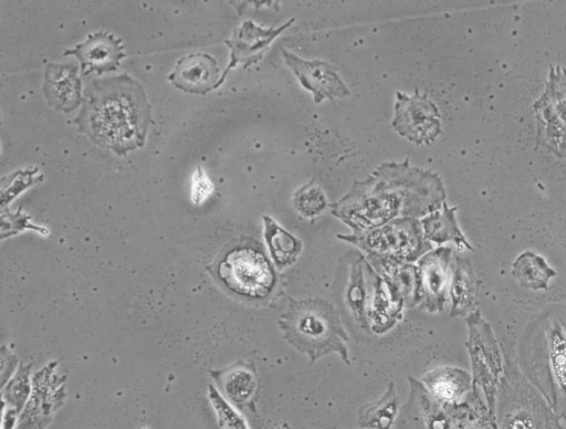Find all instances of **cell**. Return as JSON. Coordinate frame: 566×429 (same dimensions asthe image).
Masks as SVG:
<instances>
[{"mask_svg": "<svg viewBox=\"0 0 566 429\" xmlns=\"http://www.w3.org/2000/svg\"><path fill=\"white\" fill-rule=\"evenodd\" d=\"M527 356L535 383L566 420V310L548 313L539 322Z\"/></svg>", "mask_w": 566, "mask_h": 429, "instance_id": "277c9868", "label": "cell"}, {"mask_svg": "<svg viewBox=\"0 0 566 429\" xmlns=\"http://www.w3.org/2000/svg\"><path fill=\"white\" fill-rule=\"evenodd\" d=\"M294 20V18H291L279 28H261L250 20L244 21L232 40L227 41V44L231 48V62L219 80L217 87L222 83L227 73L238 63H243L244 66H249L258 62L273 40L289 28Z\"/></svg>", "mask_w": 566, "mask_h": 429, "instance_id": "9a60e30c", "label": "cell"}, {"mask_svg": "<svg viewBox=\"0 0 566 429\" xmlns=\"http://www.w3.org/2000/svg\"><path fill=\"white\" fill-rule=\"evenodd\" d=\"M512 273L523 285L532 289L546 287L548 279L554 275L543 258L530 251L516 259Z\"/></svg>", "mask_w": 566, "mask_h": 429, "instance_id": "484cf974", "label": "cell"}, {"mask_svg": "<svg viewBox=\"0 0 566 429\" xmlns=\"http://www.w3.org/2000/svg\"><path fill=\"white\" fill-rule=\"evenodd\" d=\"M293 207L301 216L314 218L326 209L327 200L318 186L308 182L295 191Z\"/></svg>", "mask_w": 566, "mask_h": 429, "instance_id": "f1b7e54d", "label": "cell"}, {"mask_svg": "<svg viewBox=\"0 0 566 429\" xmlns=\"http://www.w3.org/2000/svg\"><path fill=\"white\" fill-rule=\"evenodd\" d=\"M451 255L450 248L441 247L430 250L417 261L419 310L429 313L443 311L449 287Z\"/></svg>", "mask_w": 566, "mask_h": 429, "instance_id": "8fae6325", "label": "cell"}, {"mask_svg": "<svg viewBox=\"0 0 566 429\" xmlns=\"http://www.w3.org/2000/svg\"><path fill=\"white\" fill-rule=\"evenodd\" d=\"M55 367L56 362H52L33 376L32 391L15 429H44L63 404L64 378L54 374Z\"/></svg>", "mask_w": 566, "mask_h": 429, "instance_id": "30bf717a", "label": "cell"}, {"mask_svg": "<svg viewBox=\"0 0 566 429\" xmlns=\"http://www.w3.org/2000/svg\"><path fill=\"white\" fill-rule=\"evenodd\" d=\"M262 220L264 242L275 269L282 271L292 266L303 251V242L272 217L265 214Z\"/></svg>", "mask_w": 566, "mask_h": 429, "instance_id": "7402d4cb", "label": "cell"}, {"mask_svg": "<svg viewBox=\"0 0 566 429\" xmlns=\"http://www.w3.org/2000/svg\"><path fill=\"white\" fill-rule=\"evenodd\" d=\"M43 91L56 109L69 112L77 107L81 103V82L76 76V67L49 64Z\"/></svg>", "mask_w": 566, "mask_h": 429, "instance_id": "ffe728a7", "label": "cell"}, {"mask_svg": "<svg viewBox=\"0 0 566 429\" xmlns=\"http://www.w3.org/2000/svg\"><path fill=\"white\" fill-rule=\"evenodd\" d=\"M455 210V207L449 208L444 201L441 210L438 209L420 219L423 236L429 242L442 244L453 241L459 247L470 248L457 224Z\"/></svg>", "mask_w": 566, "mask_h": 429, "instance_id": "cb8c5ba5", "label": "cell"}, {"mask_svg": "<svg viewBox=\"0 0 566 429\" xmlns=\"http://www.w3.org/2000/svg\"><path fill=\"white\" fill-rule=\"evenodd\" d=\"M410 387L408 400L401 409L399 429H468L451 415L449 402L433 398L422 383L408 376ZM469 429H480L475 426Z\"/></svg>", "mask_w": 566, "mask_h": 429, "instance_id": "9c48e42d", "label": "cell"}, {"mask_svg": "<svg viewBox=\"0 0 566 429\" xmlns=\"http://www.w3.org/2000/svg\"><path fill=\"white\" fill-rule=\"evenodd\" d=\"M282 55L286 65L293 71L301 85L313 94L315 103L335 97L350 95L349 88L340 79L336 69L321 60H304L282 49Z\"/></svg>", "mask_w": 566, "mask_h": 429, "instance_id": "7c38bea8", "label": "cell"}, {"mask_svg": "<svg viewBox=\"0 0 566 429\" xmlns=\"http://www.w3.org/2000/svg\"><path fill=\"white\" fill-rule=\"evenodd\" d=\"M537 145L566 158V69L551 66L545 92L534 105Z\"/></svg>", "mask_w": 566, "mask_h": 429, "instance_id": "52a82bcc", "label": "cell"}, {"mask_svg": "<svg viewBox=\"0 0 566 429\" xmlns=\"http://www.w3.org/2000/svg\"><path fill=\"white\" fill-rule=\"evenodd\" d=\"M369 262L360 252L350 257L348 282L345 292V302L359 328L369 331L367 321V300L369 292L368 283Z\"/></svg>", "mask_w": 566, "mask_h": 429, "instance_id": "44dd1931", "label": "cell"}, {"mask_svg": "<svg viewBox=\"0 0 566 429\" xmlns=\"http://www.w3.org/2000/svg\"><path fill=\"white\" fill-rule=\"evenodd\" d=\"M446 191L439 176L403 163H384L331 205V212L353 232L386 224L401 217H426L440 209Z\"/></svg>", "mask_w": 566, "mask_h": 429, "instance_id": "6da1fadb", "label": "cell"}, {"mask_svg": "<svg viewBox=\"0 0 566 429\" xmlns=\"http://www.w3.org/2000/svg\"><path fill=\"white\" fill-rule=\"evenodd\" d=\"M208 399L222 429H250L245 418L212 384L208 385Z\"/></svg>", "mask_w": 566, "mask_h": 429, "instance_id": "83f0119b", "label": "cell"}, {"mask_svg": "<svg viewBox=\"0 0 566 429\" xmlns=\"http://www.w3.org/2000/svg\"><path fill=\"white\" fill-rule=\"evenodd\" d=\"M73 122L97 145L125 156L144 145L150 106L142 85L127 74L94 80Z\"/></svg>", "mask_w": 566, "mask_h": 429, "instance_id": "7a4b0ae2", "label": "cell"}, {"mask_svg": "<svg viewBox=\"0 0 566 429\" xmlns=\"http://www.w3.org/2000/svg\"><path fill=\"white\" fill-rule=\"evenodd\" d=\"M337 238L360 249L366 258L412 263L432 249L424 238L420 220L401 217L380 227Z\"/></svg>", "mask_w": 566, "mask_h": 429, "instance_id": "8992f818", "label": "cell"}, {"mask_svg": "<svg viewBox=\"0 0 566 429\" xmlns=\"http://www.w3.org/2000/svg\"><path fill=\"white\" fill-rule=\"evenodd\" d=\"M400 409V398L394 381H389L385 393L358 409V425L364 429H390Z\"/></svg>", "mask_w": 566, "mask_h": 429, "instance_id": "603a6c76", "label": "cell"}, {"mask_svg": "<svg viewBox=\"0 0 566 429\" xmlns=\"http://www.w3.org/2000/svg\"><path fill=\"white\" fill-rule=\"evenodd\" d=\"M499 429H565L555 415L535 400H514L501 405Z\"/></svg>", "mask_w": 566, "mask_h": 429, "instance_id": "d6986e66", "label": "cell"}, {"mask_svg": "<svg viewBox=\"0 0 566 429\" xmlns=\"http://www.w3.org/2000/svg\"><path fill=\"white\" fill-rule=\"evenodd\" d=\"M219 67L213 56L207 53H190L178 60L168 75L171 84L184 91L206 94L217 87Z\"/></svg>", "mask_w": 566, "mask_h": 429, "instance_id": "2e32d148", "label": "cell"}, {"mask_svg": "<svg viewBox=\"0 0 566 429\" xmlns=\"http://www.w3.org/2000/svg\"><path fill=\"white\" fill-rule=\"evenodd\" d=\"M31 366V364L28 366L20 364L14 375L2 386V407L18 415L22 412L32 391Z\"/></svg>", "mask_w": 566, "mask_h": 429, "instance_id": "4316f807", "label": "cell"}, {"mask_svg": "<svg viewBox=\"0 0 566 429\" xmlns=\"http://www.w3.org/2000/svg\"><path fill=\"white\" fill-rule=\"evenodd\" d=\"M210 375L220 393L235 408L256 415L260 378L253 363L239 359L227 367L211 369Z\"/></svg>", "mask_w": 566, "mask_h": 429, "instance_id": "4fadbf2b", "label": "cell"}, {"mask_svg": "<svg viewBox=\"0 0 566 429\" xmlns=\"http://www.w3.org/2000/svg\"><path fill=\"white\" fill-rule=\"evenodd\" d=\"M212 191V185L205 172L198 167L192 178L191 199L195 203L202 202Z\"/></svg>", "mask_w": 566, "mask_h": 429, "instance_id": "f546056e", "label": "cell"}, {"mask_svg": "<svg viewBox=\"0 0 566 429\" xmlns=\"http://www.w3.org/2000/svg\"><path fill=\"white\" fill-rule=\"evenodd\" d=\"M368 326L370 332L380 335L397 325L402 318V308L392 301L385 281L370 264L368 266Z\"/></svg>", "mask_w": 566, "mask_h": 429, "instance_id": "ac0fdd59", "label": "cell"}, {"mask_svg": "<svg viewBox=\"0 0 566 429\" xmlns=\"http://www.w3.org/2000/svg\"><path fill=\"white\" fill-rule=\"evenodd\" d=\"M216 272L230 293L251 302L269 300L279 283L277 270L263 247L253 239L230 249L219 261Z\"/></svg>", "mask_w": 566, "mask_h": 429, "instance_id": "5b68a950", "label": "cell"}, {"mask_svg": "<svg viewBox=\"0 0 566 429\" xmlns=\"http://www.w3.org/2000/svg\"><path fill=\"white\" fill-rule=\"evenodd\" d=\"M366 258V257H365ZM385 281L392 301L403 307L418 304V268L413 263L366 258Z\"/></svg>", "mask_w": 566, "mask_h": 429, "instance_id": "e0dca14e", "label": "cell"}, {"mask_svg": "<svg viewBox=\"0 0 566 429\" xmlns=\"http://www.w3.org/2000/svg\"><path fill=\"white\" fill-rule=\"evenodd\" d=\"M391 126L416 145L432 144L441 132L437 106L426 93L420 94L417 90L411 96L397 92Z\"/></svg>", "mask_w": 566, "mask_h": 429, "instance_id": "ba28073f", "label": "cell"}, {"mask_svg": "<svg viewBox=\"0 0 566 429\" xmlns=\"http://www.w3.org/2000/svg\"><path fill=\"white\" fill-rule=\"evenodd\" d=\"M63 55H75L80 61L82 75L96 72L114 71L124 59V45L120 39L109 32L99 31L90 34L86 40L71 50H65Z\"/></svg>", "mask_w": 566, "mask_h": 429, "instance_id": "5bb4252c", "label": "cell"}, {"mask_svg": "<svg viewBox=\"0 0 566 429\" xmlns=\"http://www.w3.org/2000/svg\"><path fill=\"white\" fill-rule=\"evenodd\" d=\"M277 326L284 341L306 355L311 365L329 354H337L347 367L352 365L349 335L332 302L322 297H290Z\"/></svg>", "mask_w": 566, "mask_h": 429, "instance_id": "3957f363", "label": "cell"}, {"mask_svg": "<svg viewBox=\"0 0 566 429\" xmlns=\"http://www.w3.org/2000/svg\"><path fill=\"white\" fill-rule=\"evenodd\" d=\"M420 381L433 398L449 404L461 396L467 385L465 375L450 367H440L427 372L420 378Z\"/></svg>", "mask_w": 566, "mask_h": 429, "instance_id": "d4e9b609", "label": "cell"}]
</instances>
